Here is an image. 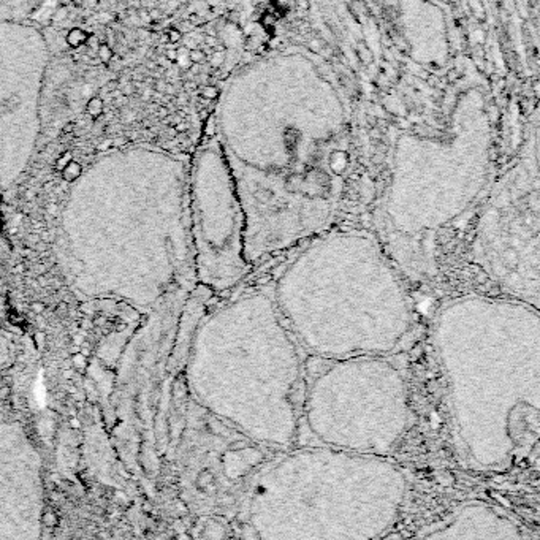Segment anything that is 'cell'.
I'll list each match as a JSON object with an SVG mask.
<instances>
[{"label":"cell","mask_w":540,"mask_h":540,"mask_svg":"<svg viewBox=\"0 0 540 540\" xmlns=\"http://www.w3.org/2000/svg\"><path fill=\"white\" fill-rule=\"evenodd\" d=\"M196 282L214 291L236 287L251 272L246 257V216L233 185L201 188L188 203Z\"/></svg>","instance_id":"obj_1"},{"label":"cell","mask_w":540,"mask_h":540,"mask_svg":"<svg viewBox=\"0 0 540 540\" xmlns=\"http://www.w3.org/2000/svg\"><path fill=\"white\" fill-rule=\"evenodd\" d=\"M41 518V458L18 422L0 420V539H37Z\"/></svg>","instance_id":"obj_2"},{"label":"cell","mask_w":540,"mask_h":540,"mask_svg":"<svg viewBox=\"0 0 540 540\" xmlns=\"http://www.w3.org/2000/svg\"><path fill=\"white\" fill-rule=\"evenodd\" d=\"M89 38V33L86 32L84 29H80V27H73L70 32L67 33V45L70 48H81L86 45V41H88Z\"/></svg>","instance_id":"obj_3"},{"label":"cell","mask_w":540,"mask_h":540,"mask_svg":"<svg viewBox=\"0 0 540 540\" xmlns=\"http://www.w3.org/2000/svg\"><path fill=\"white\" fill-rule=\"evenodd\" d=\"M103 111H105V101L101 97H92L88 103H86V113L93 119L100 117L103 114Z\"/></svg>","instance_id":"obj_4"},{"label":"cell","mask_w":540,"mask_h":540,"mask_svg":"<svg viewBox=\"0 0 540 540\" xmlns=\"http://www.w3.org/2000/svg\"><path fill=\"white\" fill-rule=\"evenodd\" d=\"M81 173H83V167H81V164H78L76 160H72L70 164H68V165L62 170V176H64L65 181H68V182L76 181V179L81 176Z\"/></svg>","instance_id":"obj_5"},{"label":"cell","mask_w":540,"mask_h":540,"mask_svg":"<svg viewBox=\"0 0 540 540\" xmlns=\"http://www.w3.org/2000/svg\"><path fill=\"white\" fill-rule=\"evenodd\" d=\"M10 357H11L10 342H8L5 333L0 331V367H3L5 364H8V360H10Z\"/></svg>","instance_id":"obj_6"},{"label":"cell","mask_w":540,"mask_h":540,"mask_svg":"<svg viewBox=\"0 0 540 540\" xmlns=\"http://www.w3.org/2000/svg\"><path fill=\"white\" fill-rule=\"evenodd\" d=\"M95 54H97V59L101 64H109L114 57V53H113V49H111V46L108 45V43H103V41L100 43V46L97 48Z\"/></svg>","instance_id":"obj_7"},{"label":"cell","mask_w":540,"mask_h":540,"mask_svg":"<svg viewBox=\"0 0 540 540\" xmlns=\"http://www.w3.org/2000/svg\"><path fill=\"white\" fill-rule=\"evenodd\" d=\"M204 59H206V54H204L201 49L195 48V49L188 51V61L192 64H201V62H204Z\"/></svg>","instance_id":"obj_8"},{"label":"cell","mask_w":540,"mask_h":540,"mask_svg":"<svg viewBox=\"0 0 540 540\" xmlns=\"http://www.w3.org/2000/svg\"><path fill=\"white\" fill-rule=\"evenodd\" d=\"M72 160H73V154H72L70 151L65 152V154H62V156L59 157V159H57V162H56V170H57V171H62V170H64L68 164H70Z\"/></svg>","instance_id":"obj_9"},{"label":"cell","mask_w":540,"mask_h":540,"mask_svg":"<svg viewBox=\"0 0 540 540\" xmlns=\"http://www.w3.org/2000/svg\"><path fill=\"white\" fill-rule=\"evenodd\" d=\"M200 93H201L203 98L212 100V98H216L219 95V90H217V88H214V86H204Z\"/></svg>","instance_id":"obj_10"},{"label":"cell","mask_w":540,"mask_h":540,"mask_svg":"<svg viewBox=\"0 0 540 540\" xmlns=\"http://www.w3.org/2000/svg\"><path fill=\"white\" fill-rule=\"evenodd\" d=\"M167 35H168V41H170V43H179V41L182 40V33L179 32V30H178L176 27L170 29V30H168V33H167Z\"/></svg>","instance_id":"obj_11"},{"label":"cell","mask_w":540,"mask_h":540,"mask_svg":"<svg viewBox=\"0 0 540 540\" xmlns=\"http://www.w3.org/2000/svg\"><path fill=\"white\" fill-rule=\"evenodd\" d=\"M135 90H136V86H135V83L133 81H128L125 86H124V88H122V95H125V97H130V95H133V93H135Z\"/></svg>","instance_id":"obj_12"},{"label":"cell","mask_w":540,"mask_h":540,"mask_svg":"<svg viewBox=\"0 0 540 540\" xmlns=\"http://www.w3.org/2000/svg\"><path fill=\"white\" fill-rule=\"evenodd\" d=\"M67 14H68L67 6H61V8H59V10H57L56 16H53V21H54V22H57V21H64V19H67Z\"/></svg>","instance_id":"obj_13"},{"label":"cell","mask_w":540,"mask_h":540,"mask_svg":"<svg viewBox=\"0 0 540 540\" xmlns=\"http://www.w3.org/2000/svg\"><path fill=\"white\" fill-rule=\"evenodd\" d=\"M165 59L167 61H170L171 64L178 61V49H173V48H168L165 51Z\"/></svg>","instance_id":"obj_14"},{"label":"cell","mask_w":540,"mask_h":540,"mask_svg":"<svg viewBox=\"0 0 540 540\" xmlns=\"http://www.w3.org/2000/svg\"><path fill=\"white\" fill-rule=\"evenodd\" d=\"M192 27H193V25H192V22L190 21H182V22H179L178 24V30L179 32H181V33H184V32H188V30H192Z\"/></svg>","instance_id":"obj_15"},{"label":"cell","mask_w":540,"mask_h":540,"mask_svg":"<svg viewBox=\"0 0 540 540\" xmlns=\"http://www.w3.org/2000/svg\"><path fill=\"white\" fill-rule=\"evenodd\" d=\"M211 62L212 65H220L222 62H224V53H212L211 54Z\"/></svg>","instance_id":"obj_16"},{"label":"cell","mask_w":540,"mask_h":540,"mask_svg":"<svg viewBox=\"0 0 540 540\" xmlns=\"http://www.w3.org/2000/svg\"><path fill=\"white\" fill-rule=\"evenodd\" d=\"M149 16H151V21H159V19H162L164 13H162L160 8H152V10H149Z\"/></svg>","instance_id":"obj_17"},{"label":"cell","mask_w":540,"mask_h":540,"mask_svg":"<svg viewBox=\"0 0 540 540\" xmlns=\"http://www.w3.org/2000/svg\"><path fill=\"white\" fill-rule=\"evenodd\" d=\"M138 14H140V18H141L143 21H146V22H149V21H151L149 11L146 10V8H140V10H138Z\"/></svg>","instance_id":"obj_18"},{"label":"cell","mask_w":540,"mask_h":540,"mask_svg":"<svg viewBox=\"0 0 540 540\" xmlns=\"http://www.w3.org/2000/svg\"><path fill=\"white\" fill-rule=\"evenodd\" d=\"M125 143H127L125 136H117V138L113 140V146H117V148H119V146H124Z\"/></svg>","instance_id":"obj_19"},{"label":"cell","mask_w":540,"mask_h":540,"mask_svg":"<svg viewBox=\"0 0 540 540\" xmlns=\"http://www.w3.org/2000/svg\"><path fill=\"white\" fill-rule=\"evenodd\" d=\"M165 88H167V83H165V81L160 80V81L156 83V89H157L159 92H165Z\"/></svg>","instance_id":"obj_20"},{"label":"cell","mask_w":540,"mask_h":540,"mask_svg":"<svg viewBox=\"0 0 540 540\" xmlns=\"http://www.w3.org/2000/svg\"><path fill=\"white\" fill-rule=\"evenodd\" d=\"M98 5V0H86L83 6H89V8H95Z\"/></svg>","instance_id":"obj_21"},{"label":"cell","mask_w":540,"mask_h":540,"mask_svg":"<svg viewBox=\"0 0 540 540\" xmlns=\"http://www.w3.org/2000/svg\"><path fill=\"white\" fill-rule=\"evenodd\" d=\"M187 130V124L185 122H181L176 125V132H185Z\"/></svg>","instance_id":"obj_22"},{"label":"cell","mask_w":540,"mask_h":540,"mask_svg":"<svg viewBox=\"0 0 540 540\" xmlns=\"http://www.w3.org/2000/svg\"><path fill=\"white\" fill-rule=\"evenodd\" d=\"M159 116H160V117L168 116V109H167V108H160V109H159Z\"/></svg>","instance_id":"obj_23"},{"label":"cell","mask_w":540,"mask_h":540,"mask_svg":"<svg viewBox=\"0 0 540 540\" xmlns=\"http://www.w3.org/2000/svg\"><path fill=\"white\" fill-rule=\"evenodd\" d=\"M57 2L61 3V6H68V5L73 2V0H57Z\"/></svg>","instance_id":"obj_24"},{"label":"cell","mask_w":540,"mask_h":540,"mask_svg":"<svg viewBox=\"0 0 540 540\" xmlns=\"http://www.w3.org/2000/svg\"><path fill=\"white\" fill-rule=\"evenodd\" d=\"M84 2H86V0H73L72 3H75L76 6H83V5H84Z\"/></svg>","instance_id":"obj_25"}]
</instances>
